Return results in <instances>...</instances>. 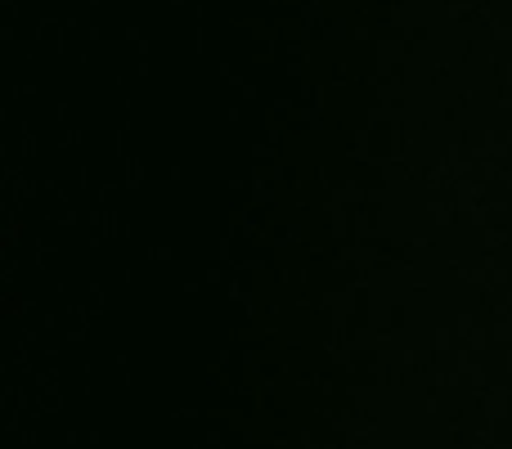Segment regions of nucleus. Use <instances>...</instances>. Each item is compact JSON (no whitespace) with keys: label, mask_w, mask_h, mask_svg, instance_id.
<instances>
[]
</instances>
